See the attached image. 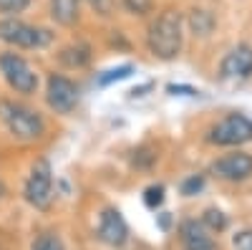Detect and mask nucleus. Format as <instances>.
Instances as JSON below:
<instances>
[{
	"label": "nucleus",
	"instance_id": "dca6fc26",
	"mask_svg": "<svg viewBox=\"0 0 252 250\" xmlns=\"http://www.w3.org/2000/svg\"><path fill=\"white\" fill-rule=\"evenodd\" d=\"M152 5H154V0H124V8L131 15H146L152 10Z\"/></svg>",
	"mask_w": 252,
	"mask_h": 250
},
{
	"label": "nucleus",
	"instance_id": "f8f14e48",
	"mask_svg": "<svg viewBox=\"0 0 252 250\" xmlns=\"http://www.w3.org/2000/svg\"><path fill=\"white\" fill-rule=\"evenodd\" d=\"M51 15L61 26H73L78 18V0H51Z\"/></svg>",
	"mask_w": 252,
	"mask_h": 250
},
{
	"label": "nucleus",
	"instance_id": "2eb2a0df",
	"mask_svg": "<svg viewBox=\"0 0 252 250\" xmlns=\"http://www.w3.org/2000/svg\"><path fill=\"white\" fill-rule=\"evenodd\" d=\"M204 225L209 227V230H215V233H222L224 227H227V217L220 210H215V207H212V210L204 213Z\"/></svg>",
	"mask_w": 252,
	"mask_h": 250
},
{
	"label": "nucleus",
	"instance_id": "9b49d317",
	"mask_svg": "<svg viewBox=\"0 0 252 250\" xmlns=\"http://www.w3.org/2000/svg\"><path fill=\"white\" fill-rule=\"evenodd\" d=\"M182 240L187 250H220V245L207 233V227L197 220H187L182 225Z\"/></svg>",
	"mask_w": 252,
	"mask_h": 250
},
{
	"label": "nucleus",
	"instance_id": "6ab92c4d",
	"mask_svg": "<svg viewBox=\"0 0 252 250\" xmlns=\"http://www.w3.org/2000/svg\"><path fill=\"white\" fill-rule=\"evenodd\" d=\"M232 248L235 250H252V230H242L232 238Z\"/></svg>",
	"mask_w": 252,
	"mask_h": 250
},
{
	"label": "nucleus",
	"instance_id": "a211bd4d",
	"mask_svg": "<svg viewBox=\"0 0 252 250\" xmlns=\"http://www.w3.org/2000/svg\"><path fill=\"white\" fill-rule=\"evenodd\" d=\"M31 0H0V13H23Z\"/></svg>",
	"mask_w": 252,
	"mask_h": 250
},
{
	"label": "nucleus",
	"instance_id": "6e6552de",
	"mask_svg": "<svg viewBox=\"0 0 252 250\" xmlns=\"http://www.w3.org/2000/svg\"><path fill=\"white\" fill-rule=\"evenodd\" d=\"M220 76L224 81H242L252 76V48L250 46H237L232 48L220 66Z\"/></svg>",
	"mask_w": 252,
	"mask_h": 250
},
{
	"label": "nucleus",
	"instance_id": "0eeeda50",
	"mask_svg": "<svg viewBox=\"0 0 252 250\" xmlns=\"http://www.w3.org/2000/svg\"><path fill=\"white\" fill-rule=\"evenodd\" d=\"M48 107L58 114H71L78 104V86L66 76L48 78Z\"/></svg>",
	"mask_w": 252,
	"mask_h": 250
},
{
	"label": "nucleus",
	"instance_id": "412c9836",
	"mask_svg": "<svg viewBox=\"0 0 252 250\" xmlns=\"http://www.w3.org/2000/svg\"><path fill=\"white\" fill-rule=\"evenodd\" d=\"M161 200H164V187H149V190H146V197H144V202L149 205V207H157V205H161Z\"/></svg>",
	"mask_w": 252,
	"mask_h": 250
},
{
	"label": "nucleus",
	"instance_id": "f257e3e1",
	"mask_svg": "<svg viewBox=\"0 0 252 250\" xmlns=\"http://www.w3.org/2000/svg\"><path fill=\"white\" fill-rule=\"evenodd\" d=\"M149 51L161 58V61H172L182 51V15L177 10H166L161 13L146 36Z\"/></svg>",
	"mask_w": 252,
	"mask_h": 250
},
{
	"label": "nucleus",
	"instance_id": "aec40b11",
	"mask_svg": "<svg viewBox=\"0 0 252 250\" xmlns=\"http://www.w3.org/2000/svg\"><path fill=\"white\" fill-rule=\"evenodd\" d=\"M86 3H89L98 15H103V18L114 13V0H86Z\"/></svg>",
	"mask_w": 252,
	"mask_h": 250
},
{
	"label": "nucleus",
	"instance_id": "f3484780",
	"mask_svg": "<svg viewBox=\"0 0 252 250\" xmlns=\"http://www.w3.org/2000/svg\"><path fill=\"white\" fill-rule=\"evenodd\" d=\"M131 73V66H121V69H114V71H109V73H103L101 78H98V86H109L111 81H121V78H126Z\"/></svg>",
	"mask_w": 252,
	"mask_h": 250
},
{
	"label": "nucleus",
	"instance_id": "4be33fe9",
	"mask_svg": "<svg viewBox=\"0 0 252 250\" xmlns=\"http://www.w3.org/2000/svg\"><path fill=\"white\" fill-rule=\"evenodd\" d=\"M202 177H192V179H187L184 182V195H194L197 190H202Z\"/></svg>",
	"mask_w": 252,
	"mask_h": 250
},
{
	"label": "nucleus",
	"instance_id": "ddd939ff",
	"mask_svg": "<svg viewBox=\"0 0 252 250\" xmlns=\"http://www.w3.org/2000/svg\"><path fill=\"white\" fill-rule=\"evenodd\" d=\"M31 250H66V245H63V240H61L58 233H40L33 240Z\"/></svg>",
	"mask_w": 252,
	"mask_h": 250
},
{
	"label": "nucleus",
	"instance_id": "9d476101",
	"mask_svg": "<svg viewBox=\"0 0 252 250\" xmlns=\"http://www.w3.org/2000/svg\"><path fill=\"white\" fill-rule=\"evenodd\" d=\"M129 238V227H126L124 217L119 210L109 207V210L101 213V222H98V240L106 243L111 248H121Z\"/></svg>",
	"mask_w": 252,
	"mask_h": 250
},
{
	"label": "nucleus",
	"instance_id": "39448f33",
	"mask_svg": "<svg viewBox=\"0 0 252 250\" xmlns=\"http://www.w3.org/2000/svg\"><path fill=\"white\" fill-rule=\"evenodd\" d=\"M23 195L35 210H48L51 207V202H53V170H51L48 159H38L33 164Z\"/></svg>",
	"mask_w": 252,
	"mask_h": 250
},
{
	"label": "nucleus",
	"instance_id": "20e7f679",
	"mask_svg": "<svg viewBox=\"0 0 252 250\" xmlns=\"http://www.w3.org/2000/svg\"><path fill=\"white\" fill-rule=\"evenodd\" d=\"M0 73L5 76L8 86L18 94H35L38 89V73L23 56L18 53H0Z\"/></svg>",
	"mask_w": 252,
	"mask_h": 250
},
{
	"label": "nucleus",
	"instance_id": "7ed1b4c3",
	"mask_svg": "<svg viewBox=\"0 0 252 250\" xmlns=\"http://www.w3.org/2000/svg\"><path fill=\"white\" fill-rule=\"evenodd\" d=\"M0 40H5L15 48H43L53 40V36L46 28H35L23 23V20L5 18L0 20Z\"/></svg>",
	"mask_w": 252,
	"mask_h": 250
},
{
	"label": "nucleus",
	"instance_id": "423d86ee",
	"mask_svg": "<svg viewBox=\"0 0 252 250\" xmlns=\"http://www.w3.org/2000/svg\"><path fill=\"white\" fill-rule=\"evenodd\" d=\"M209 142L220 147H235V144L252 142V121L242 114H229L209 132Z\"/></svg>",
	"mask_w": 252,
	"mask_h": 250
},
{
	"label": "nucleus",
	"instance_id": "1a4fd4ad",
	"mask_svg": "<svg viewBox=\"0 0 252 250\" xmlns=\"http://www.w3.org/2000/svg\"><path fill=\"white\" fill-rule=\"evenodd\" d=\"M212 175H217L222 179H229V182L247 179L252 175V157L245 154V152L227 154V157H222L212 164Z\"/></svg>",
	"mask_w": 252,
	"mask_h": 250
},
{
	"label": "nucleus",
	"instance_id": "f03ea898",
	"mask_svg": "<svg viewBox=\"0 0 252 250\" xmlns=\"http://www.w3.org/2000/svg\"><path fill=\"white\" fill-rule=\"evenodd\" d=\"M0 121L5 124L15 139H23V142H33L43 137L46 132V124L38 111L23 107V104H15L10 99H0Z\"/></svg>",
	"mask_w": 252,
	"mask_h": 250
},
{
	"label": "nucleus",
	"instance_id": "4468645a",
	"mask_svg": "<svg viewBox=\"0 0 252 250\" xmlns=\"http://www.w3.org/2000/svg\"><path fill=\"white\" fill-rule=\"evenodd\" d=\"M61 61L66 66H83L89 61V48L86 46H76V48H66L61 53Z\"/></svg>",
	"mask_w": 252,
	"mask_h": 250
}]
</instances>
